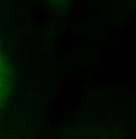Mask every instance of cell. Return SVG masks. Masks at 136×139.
Segmentation results:
<instances>
[{
  "label": "cell",
  "instance_id": "cell-1",
  "mask_svg": "<svg viewBox=\"0 0 136 139\" xmlns=\"http://www.w3.org/2000/svg\"><path fill=\"white\" fill-rule=\"evenodd\" d=\"M0 74H2V57H0ZM0 87H2V83H0Z\"/></svg>",
  "mask_w": 136,
  "mask_h": 139
}]
</instances>
